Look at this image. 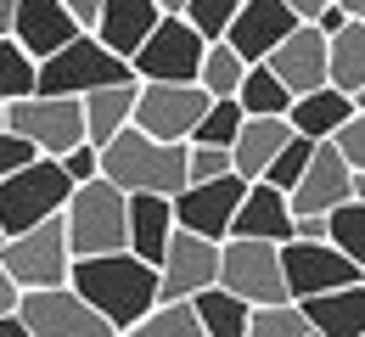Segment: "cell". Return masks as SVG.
<instances>
[{"label": "cell", "instance_id": "cell-1", "mask_svg": "<svg viewBox=\"0 0 365 337\" xmlns=\"http://www.w3.org/2000/svg\"><path fill=\"white\" fill-rule=\"evenodd\" d=\"M68 287L91 304L113 332H130L140 315L158 309V264L135 253H101V259H73Z\"/></svg>", "mask_w": 365, "mask_h": 337}, {"label": "cell", "instance_id": "cell-2", "mask_svg": "<svg viewBox=\"0 0 365 337\" xmlns=\"http://www.w3.org/2000/svg\"><path fill=\"white\" fill-rule=\"evenodd\" d=\"M185 157H191V141L169 146V141L140 135L135 124H130L124 135H113V141L101 146V180H113L124 197H180L191 186Z\"/></svg>", "mask_w": 365, "mask_h": 337}, {"label": "cell", "instance_id": "cell-3", "mask_svg": "<svg viewBox=\"0 0 365 337\" xmlns=\"http://www.w3.org/2000/svg\"><path fill=\"white\" fill-rule=\"evenodd\" d=\"M62 231L73 259H101V253H130V197L113 180H85L73 186L68 208H62Z\"/></svg>", "mask_w": 365, "mask_h": 337}, {"label": "cell", "instance_id": "cell-4", "mask_svg": "<svg viewBox=\"0 0 365 337\" xmlns=\"http://www.w3.org/2000/svg\"><path fill=\"white\" fill-rule=\"evenodd\" d=\"M68 197H73V180H68L62 157L23 163L17 175L0 180V231L17 237V231H34V225H46V219H62Z\"/></svg>", "mask_w": 365, "mask_h": 337}, {"label": "cell", "instance_id": "cell-5", "mask_svg": "<svg viewBox=\"0 0 365 337\" xmlns=\"http://www.w3.org/2000/svg\"><path fill=\"white\" fill-rule=\"evenodd\" d=\"M130 79H135V68H130L124 56H113V51L85 28V34H73L56 56L40 62V85H34V90H40V96H73V101H85L91 90L130 85Z\"/></svg>", "mask_w": 365, "mask_h": 337}, {"label": "cell", "instance_id": "cell-6", "mask_svg": "<svg viewBox=\"0 0 365 337\" xmlns=\"http://www.w3.org/2000/svg\"><path fill=\"white\" fill-rule=\"evenodd\" d=\"M0 264H6V276H11L23 292L68 287V276H73V247H68L62 219H46V225H34V231L6 237V247H0Z\"/></svg>", "mask_w": 365, "mask_h": 337}, {"label": "cell", "instance_id": "cell-7", "mask_svg": "<svg viewBox=\"0 0 365 337\" xmlns=\"http://www.w3.org/2000/svg\"><path fill=\"white\" fill-rule=\"evenodd\" d=\"M220 287L236 292V298H242L247 309L292 304V298H287V276H281V247H275V242L225 237V242H220Z\"/></svg>", "mask_w": 365, "mask_h": 337}, {"label": "cell", "instance_id": "cell-8", "mask_svg": "<svg viewBox=\"0 0 365 337\" xmlns=\"http://www.w3.org/2000/svg\"><path fill=\"white\" fill-rule=\"evenodd\" d=\"M6 130L23 135L40 157H68L73 146H85V101L73 96H23L6 107Z\"/></svg>", "mask_w": 365, "mask_h": 337}, {"label": "cell", "instance_id": "cell-9", "mask_svg": "<svg viewBox=\"0 0 365 337\" xmlns=\"http://www.w3.org/2000/svg\"><path fill=\"white\" fill-rule=\"evenodd\" d=\"M202 51L208 40L185 23V17H163L152 28V40L130 56L140 85H197V68H202Z\"/></svg>", "mask_w": 365, "mask_h": 337}, {"label": "cell", "instance_id": "cell-10", "mask_svg": "<svg viewBox=\"0 0 365 337\" xmlns=\"http://www.w3.org/2000/svg\"><path fill=\"white\" fill-rule=\"evenodd\" d=\"M208 90L202 85H140L135 96V124L140 135H152V141H169V146H185L197 135V124H202V113H208Z\"/></svg>", "mask_w": 365, "mask_h": 337}, {"label": "cell", "instance_id": "cell-11", "mask_svg": "<svg viewBox=\"0 0 365 337\" xmlns=\"http://www.w3.org/2000/svg\"><path fill=\"white\" fill-rule=\"evenodd\" d=\"M281 276H287V298L292 304L365 281V270L349 253H337L331 242H281Z\"/></svg>", "mask_w": 365, "mask_h": 337}, {"label": "cell", "instance_id": "cell-12", "mask_svg": "<svg viewBox=\"0 0 365 337\" xmlns=\"http://www.w3.org/2000/svg\"><path fill=\"white\" fill-rule=\"evenodd\" d=\"M208 287H220V242L191 237L175 225V237L158 259V304H185Z\"/></svg>", "mask_w": 365, "mask_h": 337}, {"label": "cell", "instance_id": "cell-13", "mask_svg": "<svg viewBox=\"0 0 365 337\" xmlns=\"http://www.w3.org/2000/svg\"><path fill=\"white\" fill-rule=\"evenodd\" d=\"M17 321L29 326V337H118L91 304L73 287H46V292H23Z\"/></svg>", "mask_w": 365, "mask_h": 337}, {"label": "cell", "instance_id": "cell-14", "mask_svg": "<svg viewBox=\"0 0 365 337\" xmlns=\"http://www.w3.org/2000/svg\"><path fill=\"white\" fill-rule=\"evenodd\" d=\"M247 197V180L242 175H225V180H202V186H185L175 197V225L191 231V237L225 242L230 225H236V208Z\"/></svg>", "mask_w": 365, "mask_h": 337}, {"label": "cell", "instance_id": "cell-15", "mask_svg": "<svg viewBox=\"0 0 365 337\" xmlns=\"http://www.w3.org/2000/svg\"><path fill=\"white\" fill-rule=\"evenodd\" d=\"M264 68H270L292 96H309L320 85H331V79H326V34H320L315 23H298V28L264 56Z\"/></svg>", "mask_w": 365, "mask_h": 337}, {"label": "cell", "instance_id": "cell-16", "mask_svg": "<svg viewBox=\"0 0 365 337\" xmlns=\"http://www.w3.org/2000/svg\"><path fill=\"white\" fill-rule=\"evenodd\" d=\"M354 197V169L337 157V146L320 141L315 157H309V175L287 192V208L292 214H331V208H343Z\"/></svg>", "mask_w": 365, "mask_h": 337}, {"label": "cell", "instance_id": "cell-17", "mask_svg": "<svg viewBox=\"0 0 365 337\" xmlns=\"http://www.w3.org/2000/svg\"><path fill=\"white\" fill-rule=\"evenodd\" d=\"M73 34H85V23L62 6V0H17V17H11V40L29 51L34 62H46L68 46Z\"/></svg>", "mask_w": 365, "mask_h": 337}, {"label": "cell", "instance_id": "cell-18", "mask_svg": "<svg viewBox=\"0 0 365 337\" xmlns=\"http://www.w3.org/2000/svg\"><path fill=\"white\" fill-rule=\"evenodd\" d=\"M292 28H298V17H292L281 0H242L236 23L225 28V46L236 51L242 62H264Z\"/></svg>", "mask_w": 365, "mask_h": 337}, {"label": "cell", "instance_id": "cell-19", "mask_svg": "<svg viewBox=\"0 0 365 337\" xmlns=\"http://www.w3.org/2000/svg\"><path fill=\"white\" fill-rule=\"evenodd\" d=\"M158 23H163V11H158L152 0H101L91 34L113 51V56H124V62H130V56L152 40V28H158Z\"/></svg>", "mask_w": 365, "mask_h": 337}, {"label": "cell", "instance_id": "cell-20", "mask_svg": "<svg viewBox=\"0 0 365 337\" xmlns=\"http://www.w3.org/2000/svg\"><path fill=\"white\" fill-rule=\"evenodd\" d=\"M230 237H247V242H292V208H287V192H275L264 180H247V197L236 208V225Z\"/></svg>", "mask_w": 365, "mask_h": 337}, {"label": "cell", "instance_id": "cell-21", "mask_svg": "<svg viewBox=\"0 0 365 337\" xmlns=\"http://www.w3.org/2000/svg\"><path fill=\"white\" fill-rule=\"evenodd\" d=\"M360 107H354V96H343V90H331V85H320V90H309V96H292V107H287V124H292V135H304V141H331L349 118H354Z\"/></svg>", "mask_w": 365, "mask_h": 337}, {"label": "cell", "instance_id": "cell-22", "mask_svg": "<svg viewBox=\"0 0 365 337\" xmlns=\"http://www.w3.org/2000/svg\"><path fill=\"white\" fill-rule=\"evenodd\" d=\"M292 141V124L287 118H242L236 141H230V169L242 180H264V169L275 163V152Z\"/></svg>", "mask_w": 365, "mask_h": 337}, {"label": "cell", "instance_id": "cell-23", "mask_svg": "<svg viewBox=\"0 0 365 337\" xmlns=\"http://www.w3.org/2000/svg\"><path fill=\"white\" fill-rule=\"evenodd\" d=\"M298 309H304V321H309L315 337H365V281L360 287L320 292V298H304Z\"/></svg>", "mask_w": 365, "mask_h": 337}, {"label": "cell", "instance_id": "cell-24", "mask_svg": "<svg viewBox=\"0 0 365 337\" xmlns=\"http://www.w3.org/2000/svg\"><path fill=\"white\" fill-rule=\"evenodd\" d=\"M135 96H140V79H130V85H107V90H91V96H85V141H91L96 152L113 141V135L130 130Z\"/></svg>", "mask_w": 365, "mask_h": 337}, {"label": "cell", "instance_id": "cell-25", "mask_svg": "<svg viewBox=\"0 0 365 337\" xmlns=\"http://www.w3.org/2000/svg\"><path fill=\"white\" fill-rule=\"evenodd\" d=\"M175 237V197H130V253L158 264Z\"/></svg>", "mask_w": 365, "mask_h": 337}, {"label": "cell", "instance_id": "cell-26", "mask_svg": "<svg viewBox=\"0 0 365 337\" xmlns=\"http://www.w3.org/2000/svg\"><path fill=\"white\" fill-rule=\"evenodd\" d=\"M326 79L343 96H365V23H349L326 40Z\"/></svg>", "mask_w": 365, "mask_h": 337}, {"label": "cell", "instance_id": "cell-27", "mask_svg": "<svg viewBox=\"0 0 365 337\" xmlns=\"http://www.w3.org/2000/svg\"><path fill=\"white\" fill-rule=\"evenodd\" d=\"M191 309H197V326L202 337H247V321H253V309L225 287H208L191 298Z\"/></svg>", "mask_w": 365, "mask_h": 337}, {"label": "cell", "instance_id": "cell-28", "mask_svg": "<svg viewBox=\"0 0 365 337\" xmlns=\"http://www.w3.org/2000/svg\"><path fill=\"white\" fill-rule=\"evenodd\" d=\"M236 101H242V113H247V118H287L292 90L275 79L264 62H253V68H247V79H242V90H236Z\"/></svg>", "mask_w": 365, "mask_h": 337}, {"label": "cell", "instance_id": "cell-29", "mask_svg": "<svg viewBox=\"0 0 365 337\" xmlns=\"http://www.w3.org/2000/svg\"><path fill=\"white\" fill-rule=\"evenodd\" d=\"M247 68H253V62H242V56H236L225 40H208V51H202V68H197V85H202L214 101H225V96H236V90H242Z\"/></svg>", "mask_w": 365, "mask_h": 337}, {"label": "cell", "instance_id": "cell-30", "mask_svg": "<svg viewBox=\"0 0 365 337\" xmlns=\"http://www.w3.org/2000/svg\"><path fill=\"white\" fill-rule=\"evenodd\" d=\"M34 85H40V62L17 46L11 34H0V107L34 96Z\"/></svg>", "mask_w": 365, "mask_h": 337}, {"label": "cell", "instance_id": "cell-31", "mask_svg": "<svg viewBox=\"0 0 365 337\" xmlns=\"http://www.w3.org/2000/svg\"><path fill=\"white\" fill-rule=\"evenodd\" d=\"M118 337H202V326H197V309L185 298V304H158L152 315H140L135 326Z\"/></svg>", "mask_w": 365, "mask_h": 337}, {"label": "cell", "instance_id": "cell-32", "mask_svg": "<svg viewBox=\"0 0 365 337\" xmlns=\"http://www.w3.org/2000/svg\"><path fill=\"white\" fill-rule=\"evenodd\" d=\"M326 242H331L337 253H349V259L365 270V202L331 208V214H326Z\"/></svg>", "mask_w": 365, "mask_h": 337}, {"label": "cell", "instance_id": "cell-33", "mask_svg": "<svg viewBox=\"0 0 365 337\" xmlns=\"http://www.w3.org/2000/svg\"><path fill=\"white\" fill-rule=\"evenodd\" d=\"M242 101L236 96H225V101H208V113H202V124H197V135H191V146H225L230 152V141H236V130H242Z\"/></svg>", "mask_w": 365, "mask_h": 337}, {"label": "cell", "instance_id": "cell-34", "mask_svg": "<svg viewBox=\"0 0 365 337\" xmlns=\"http://www.w3.org/2000/svg\"><path fill=\"white\" fill-rule=\"evenodd\" d=\"M309 157H315V141H304V135H292V141L275 152V163L264 169V186H275V192H292L304 175H309Z\"/></svg>", "mask_w": 365, "mask_h": 337}, {"label": "cell", "instance_id": "cell-35", "mask_svg": "<svg viewBox=\"0 0 365 337\" xmlns=\"http://www.w3.org/2000/svg\"><path fill=\"white\" fill-rule=\"evenodd\" d=\"M236 11H242V0H185V23L202 34V40H225V28L236 23Z\"/></svg>", "mask_w": 365, "mask_h": 337}, {"label": "cell", "instance_id": "cell-36", "mask_svg": "<svg viewBox=\"0 0 365 337\" xmlns=\"http://www.w3.org/2000/svg\"><path fill=\"white\" fill-rule=\"evenodd\" d=\"M247 337H309V321L298 304H270V309H253Z\"/></svg>", "mask_w": 365, "mask_h": 337}, {"label": "cell", "instance_id": "cell-37", "mask_svg": "<svg viewBox=\"0 0 365 337\" xmlns=\"http://www.w3.org/2000/svg\"><path fill=\"white\" fill-rule=\"evenodd\" d=\"M185 175H191V186H202V180H225V175H236V169H230V152H225V146H191Z\"/></svg>", "mask_w": 365, "mask_h": 337}, {"label": "cell", "instance_id": "cell-38", "mask_svg": "<svg viewBox=\"0 0 365 337\" xmlns=\"http://www.w3.org/2000/svg\"><path fill=\"white\" fill-rule=\"evenodd\" d=\"M331 146H337V157H343L354 175H365V113H354V118L331 135Z\"/></svg>", "mask_w": 365, "mask_h": 337}, {"label": "cell", "instance_id": "cell-39", "mask_svg": "<svg viewBox=\"0 0 365 337\" xmlns=\"http://www.w3.org/2000/svg\"><path fill=\"white\" fill-rule=\"evenodd\" d=\"M34 157H40V152L23 141V135L0 130V180H6V175H17V169H23V163H34Z\"/></svg>", "mask_w": 365, "mask_h": 337}, {"label": "cell", "instance_id": "cell-40", "mask_svg": "<svg viewBox=\"0 0 365 337\" xmlns=\"http://www.w3.org/2000/svg\"><path fill=\"white\" fill-rule=\"evenodd\" d=\"M62 169H68V180H73V186H85V180H96V175H101V152L85 141V146H73V152L62 157Z\"/></svg>", "mask_w": 365, "mask_h": 337}, {"label": "cell", "instance_id": "cell-41", "mask_svg": "<svg viewBox=\"0 0 365 337\" xmlns=\"http://www.w3.org/2000/svg\"><path fill=\"white\" fill-rule=\"evenodd\" d=\"M17 304H23V287H17V281L6 276V264H0V321L17 315Z\"/></svg>", "mask_w": 365, "mask_h": 337}, {"label": "cell", "instance_id": "cell-42", "mask_svg": "<svg viewBox=\"0 0 365 337\" xmlns=\"http://www.w3.org/2000/svg\"><path fill=\"white\" fill-rule=\"evenodd\" d=\"M281 6H287V11L298 17V23H315V17L326 11V6H331V0H281Z\"/></svg>", "mask_w": 365, "mask_h": 337}, {"label": "cell", "instance_id": "cell-43", "mask_svg": "<svg viewBox=\"0 0 365 337\" xmlns=\"http://www.w3.org/2000/svg\"><path fill=\"white\" fill-rule=\"evenodd\" d=\"M315 28H320V34H326V40H331L337 28H349V17H343L337 6H326V11H320V17H315Z\"/></svg>", "mask_w": 365, "mask_h": 337}, {"label": "cell", "instance_id": "cell-44", "mask_svg": "<svg viewBox=\"0 0 365 337\" xmlns=\"http://www.w3.org/2000/svg\"><path fill=\"white\" fill-rule=\"evenodd\" d=\"M62 6H68V11H73V17L85 23V28H91V23H96V11H101V0H62Z\"/></svg>", "mask_w": 365, "mask_h": 337}, {"label": "cell", "instance_id": "cell-45", "mask_svg": "<svg viewBox=\"0 0 365 337\" xmlns=\"http://www.w3.org/2000/svg\"><path fill=\"white\" fill-rule=\"evenodd\" d=\"M331 6H337L349 23H365V0H331Z\"/></svg>", "mask_w": 365, "mask_h": 337}, {"label": "cell", "instance_id": "cell-46", "mask_svg": "<svg viewBox=\"0 0 365 337\" xmlns=\"http://www.w3.org/2000/svg\"><path fill=\"white\" fill-rule=\"evenodd\" d=\"M0 337H29V326H23L17 315H6V321H0Z\"/></svg>", "mask_w": 365, "mask_h": 337}, {"label": "cell", "instance_id": "cell-47", "mask_svg": "<svg viewBox=\"0 0 365 337\" xmlns=\"http://www.w3.org/2000/svg\"><path fill=\"white\" fill-rule=\"evenodd\" d=\"M11 17H17V0H0V34H11Z\"/></svg>", "mask_w": 365, "mask_h": 337}, {"label": "cell", "instance_id": "cell-48", "mask_svg": "<svg viewBox=\"0 0 365 337\" xmlns=\"http://www.w3.org/2000/svg\"><path fill=\"white\" fill-rule=\"evenodd\" d=\"M152 6H158L163 17H180V11H185V0H152Z\"/></svg>", "mask_w": 365, "mask_h": 337}, {"label": "cell", "instance_id": "cell-49", "mask_svg": "<svg viewBox=\"0 0 365 337\" xmlns=\"http://www.w3.org/2000/svg\"><path fill=\"white\" fill-rule=\"evenodd\" d=\"M349 202H365V175H354V197Z\"/></svg>", "mask_w": 365, "mask_h": 337}, {"label": "cell", "instance_id": "cell-50", "mask_svg": "<svg viewBox=\"0 0 365 337\" xmlns=\"http://www.w3.org/2000/svg\"><path fill=\"white\" fill-rule=\"evenodd\" d=\"M0 130H6V107H0Z\"/></svg>", "mask_w": 365, "mask_h": 337}, {"label": "cell", "instance_id": "cell-51", "mask_svg": "<svg viewBox=\"0 0 365 337\" xmlns=\"http://www.w3.org/2000/svg\"><path fill=\"white\" fill-rule=\"evenodd\" d=\"M354 107H360V113H365V96H360V101H354Z\"/></svg>", "mask_w": 365, "mask_h": 337}, {"label": "cell", "instance_id": "cell-52", "mask_svg": "<svg viewBox=\"0 0 365 337\" xmlns=\"http://www.w3.org/2000/svg\"><path fill=\"white\" fill-rule=\"evenodd\" d=\"M0 247H6V231H0Z\"/></svg>", "mask_w": 365, "mask_h": 337}, {"label": "cell", "instance_id": "cell-53", "mask_svg": "<svg viewBox=\"0 0 365 337\" xmlns=\"http://www.w3.org/2000/svg\"><path fill=\"white\" fill-rule=\"evenodd\" d=\"M309 337H315V332H309Z\"/></svg>", "mask_w": 365, "mask_h": 337}]
</instances>
